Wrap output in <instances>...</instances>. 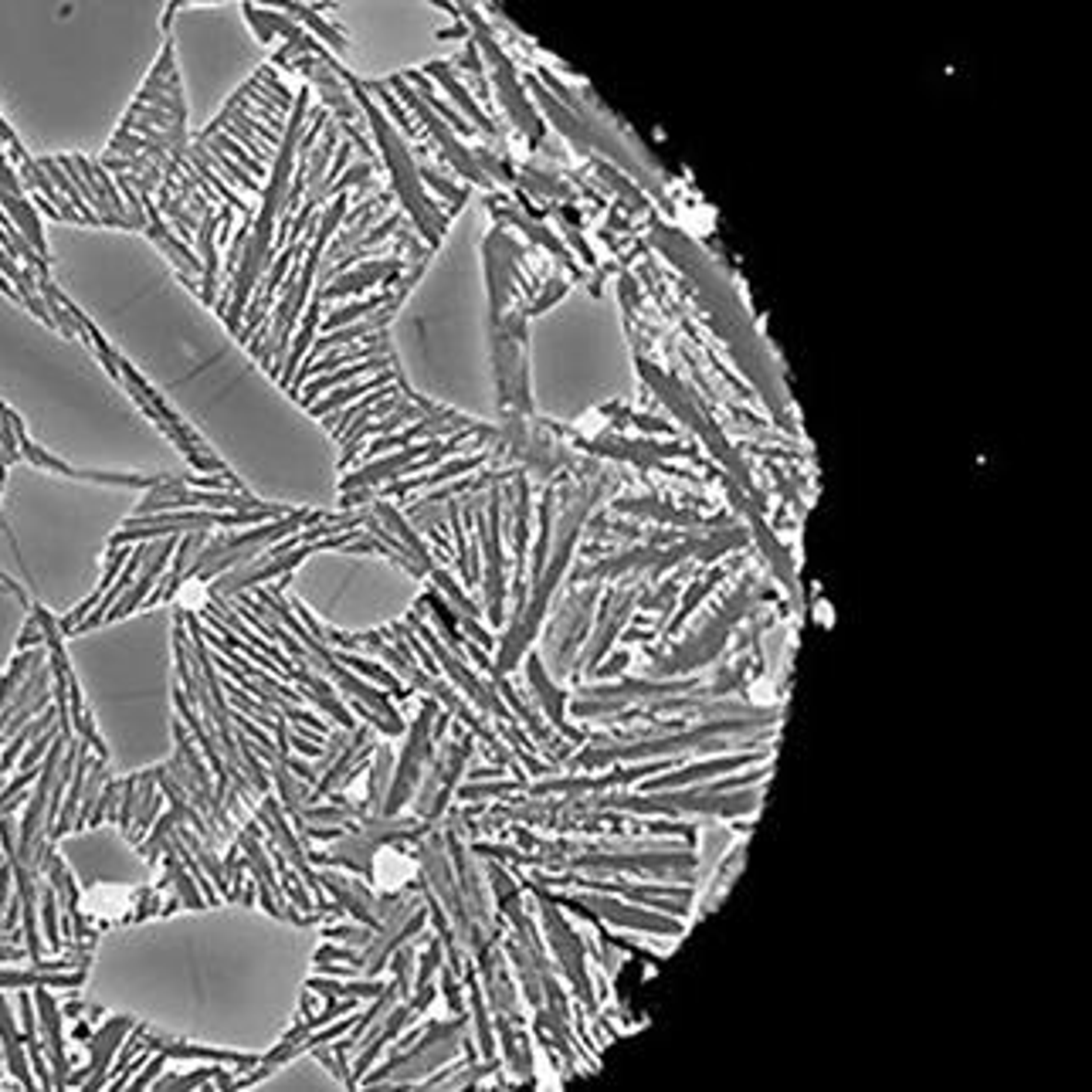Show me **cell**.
Returning a JSON list of instances; mask_svg holds the SVG:
<instances>
[{"label": "cell", "mask_w": 1092, "mask_h": 1092, "mask_svg": "<svg viewBox=\"0 0 1092 1092\" xmlns=\"http://www.w3.org/2000/svg\"><path fill=\"white\" fill-rule=\"evenodd\" d=\"M170 879L177 883V893H184V903L194 906V909H200V906H204V899H200V893L194 889V883H190L187 875H184V869H180L177 859H170Z\"/></svg>", "instance_id": "cell-5"}, {"label": "cell", "mask_w": 1092, "mask_h": 1092, "mask_svg": "<svg viewBox=\"0 0 1092 1092\" xmlns=\"http://www.w3.org/2000/svg\"><path fill=\"white\" fill-rule=\"evenodd\" d=\"M374 367H387V357H374L370 363H360V367H339L337 374H326V377H319L315 384H305L303 400L309 404V400H315V394H323V390L337 387V384H343V380L360 377V374H367V370H374Z\"/></svg>", "instance_id": "cell-2"}, {"label": "cell", "mask_w": 1092, "mask_h": 1092, "mask_svg": "<svg viewBox=\"0 0 1092 1092\" xmlns=\"http://www.w3.org/2000/svg\"><path fill=\"white\" fill-rule=\"evenodd\" d=\"M428 72H431V75H438V78H442V85H445V92H448V95L455 99V102L462 105L465 116L472 119V123H475L479 129H485V133L493 136V133H495V123H493L489 116H485V113H479V105H475V99H472L469 92H465L462 82H458V78L452 75V68H448V65H442V62H434V65H428Z\"/></svg>", "instance_id": "cell-1"}, {"label": "cell", "mask_w": 1092, "mask_h": 1092, "mask_svg": "<svg viewBox=\"0 0 1092 1092\" xmlns=\"http://www.w3.org/2000/svg\"><path fill=\"white\" fill-rule=\"evenodd\" d=\"M210 139H214V143H218V147H221L224 153H228V157H231L234 163H238V167L244 170V173H252L255 180H262L265 173H268V167H262V163H258V160H255L252 153H248V149L238 147V143H234L231 136H224V133H214Z\"/></svg>", "instance_id": "cell-4"}, {"label": "cell", "mask_w": 1092, "mask_h": 1092, "mask_svg": "<svg viewBox=\"0 0 1092 1092\" xmlns=\"http://www.w3.org/2000/svg\"><path fill=\"white\" fill-rule=\"evenodd\" d=\"M244 18H248V21H252V28H255V38H258V42L262 44H268L275 38V31L272 28H268V24L262 21V14H258V7H252V4H244Z\"/></svg>", "instance_id": "cell-6"}, {"label": "cell", "mask_w": 1092, "mask_h": 1092, "mask_svg": "<svg viewBox=\"0 0 1092 1092\" xmlns=\"http://www.w3.org/2000/svg\"><path fill=\"white\" fill-rule=\"evenodd\" d=\"M285 14H289V18H292V21H303V24H309V28H313V31L319 34V38H323V42H329V44H333V48H337V52H347V38H343V34H339L337 28H329V24H326L323 18H319V14L313 11V7H303V4H285Z\"/></svg>", "instance_id": "cell-3"}]
</instances>
